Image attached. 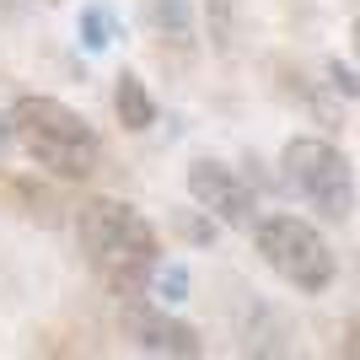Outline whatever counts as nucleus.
Returning <instances> with one entry per match:
<instances>
[{
    "instance_id": "obj_1",
    "label": "nucleus",
    "mask_w": 360,
    "mask_h": 360,
    "mask_svg": "<svg viewBox=\"0 0 360 360\" xmlns=\"http://www.w3.org/2000/svg\"><path fill=\"white\" fill-rule=\"evenodd\" d=\"M75 242H81L91 274L119 301L146 296L150 269L162 258V242H156V226L135 205H124V199H81V210H75Z\"/></svg>"
},
{
    "instance_id": "obj_2",
    "label": "nucleus",
    "mask_w": 360,
    "mask_h": 360,
    "mask_svg": "<svg viewBox=\"0 0 360 360\" xmlns=\"http://www.w3.org/2000/svg\"><path fill=\"white\" fill-rule=\"evenodd\" d=\"M16 146L32 156V167H44L65 183H81L97 172L103 162V140L75 108H65L60 97H16L11 108Z\"/></svg>"
},
{
    "instance_id": "obj_3",
    "label": "nucleus",
    "mask_w": 360,
    "mask_h": 360,
    "mask_svg": "<svg viewBox=\"0 0 360 360\" xmlns=\"http://www.w3.org/2000/svg\"><path fill=\"white\" fill-rule=\"evenodd\" d=\"M253 242L264 253V264L301 296H323L333 285V274H339V258H333L328 237L312 221H301V215H258Z\"/></svg>"
},
{
    "instance_id": "obj_4",
    "label": "nucleus",
    "mask_w": 360,
    "mask_h": 360,
    "mask_svg": "<svg viewBox=\"0 0 360 360\" xmlns=\"http://www.w3.org/2000/svg\"><path fill=\"white\" fill-rule=\"evenodd\" d=\"M280 172H285V183L323 215V221H349V215H355V199H360L355 167H349V156L333 146V140L296 135L285 150H280Z\"/></svg>"
},
{
    "instance_id": "obj_5",
    "label": "nucleus",
    "mask_w": 360,
    "mask_h": 360,
    "mask_svg": "<svg viewBox=\"0 0 360 360\" xmlns=\"http://www.w3.org/2000/svg\"><path fill=\"white\" fill-rule=\"evenodd\" d=\"M188 194H194V205H199L205 215H215V221H226V226H237V231H253L258 199H253V188L237 178V167L199 156V162L188 167Z\"/></svg>"
},
{
    "instance_id": "obj_6",
    "label": "nucleus",
    "mask_w": 360,
    "mask_h": 360,
    "mask_svg": "<svg viewBox=\"0 0 360 360\" xmlns=\"http://www.w3.org/2000/svg\"><path fill=\"white\" fill-rule=\"evenodd\" d=\"M124 333L150 355H199V333L178 317H167V307H140L124 301Z\"/></svg>"
},
{
    "instance_id": "obj_7",
    "label": "nucleus",
    "mask_w": 360,
    "mask_h": 360,
    "mask_svg": "<svg viewBox=\"0 0 360 360\" xmlns=\"http://www.w3.org/2000/svg\"><path fill=\"white\" fill-rule=\"evenodd\" d=\"M113 113H119V124L129 129V135H140V129H150V124H156V103H150L146 81H140L135 70L119 75V86H113Z\"/></svg>"
},
{
    "instance_id": "obj_8",
    "label": "nucleus",
    "mask_w": 360,
    "mask_h": 360,
    "mask_svg": "<svg viewBox=\"0 0 360 360\" xmlns=\"http://www.w3.org/2000/svg\"><path fill=\"white\" fill-rule=\"evenodd\" d=\"M150 11V27L172 38V44H188L194 38V11H188V0H146Z\"/></svg>"
},
{
    "instance_id": "obj_9",
    "label": "nucleus",
    "mask_w": 360,
    "mask_h": 360,
    "mask_svg": "<svg viewBox=\"0 0 360 360\" xmlns=\"http://www.w3.org/2000/svg\"><path fill=\"white\" fill-rule=\"evenodd\" d=\"M150 296L162 301V307H178L183 296H188V269H183V264H162V258H156V269H150Z\"/></svg>"
},
{
    "instance_id": "obj_10",
    "label": "nucleus",
    "mask_w": 360,
    "mask_h": 360,
    "mask_svg": "<svg viewBox=\"0 0 360 360\" xmlns=\"http://www.w3.org/2000/svg\"><path fill=\"white\" fill-rule=\"evenodd\" d=\"M108 38H113V16H108L103 6H86V11H81V44L108 49Z\"/></svg>"
},
{
    "instance_id": "obj_11",
    "label": "nucleus",
    "mask_w": 360,
    "mask_h": 360,
    "mask_svg": "<svg viewBox=\"0 0 360 360\" xmlns=\"http://www.w3.org/2000/svg\"><path fill=\"white\" fill-rule=\"evenodd\" d=\"M328 86L339 91V97H360V81H355V70H349V65H339V60H328Z\"/></svg>"
},
{
    "instance_id": "obj_12",
    "label": "nucleus",
    "mask_w": 360,
    "mask_h": 360,
    "mask_svg": "<svg viewBox=\"0 0 360 360\" xmlns=\"http://www.w3.org/2000/svg\"><path fill=\"white\" fill-rule=\"evenodd\" d=\"M16 146V124H11V108H0V150Z\"/></svg>"
},
{
    "instance_id": "obj_13",
    "label": "nucleus",
    "mask_w": 360,
    "mask_h": 360,
    "mask_svg": "<svg viewBox=\"0 0 360 360\" xmlns=\"http://www.w3.org/2000/svg\"><path fill=\"white\" fill-rule=\"evenodd\" d=\"M345 355H360V328H355V333L345 339Z\"/></svg>"
},
{
    "instance_id": "obj_14",
    "label": "nucleus",
    "mask_w": 360,
    "mask_h": 360,
    "mask_svg": "<svg viewBox=\"0 0 360 360\" xmlns=\"http://www.w3.org/2000/svg\"><path fill=\"white\" fill-rule=\"evenodd\" d=\"M349 38H355V60H360V16L349 22Z\"/></svg>"
}]
</instances>
